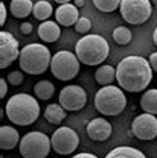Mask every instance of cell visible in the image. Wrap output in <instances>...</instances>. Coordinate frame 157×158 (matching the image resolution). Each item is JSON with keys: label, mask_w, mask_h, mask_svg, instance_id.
Segmentation results:
<instances>
[{"label": "cell", "mask_w": 157, "mask_h": 158, "mask_svg": "<svg viewBox=\"0 0 157 158\" xmlns=\"http://www.w3.org/2000/svg\"><path fill=\"white\" fill-rule=\"evenodd\" d=\"M110 53V46L101 35H84L75 46V55L85 65H101Z\"/></svg>", "instance_id": "obj_3"}, {"label": "cell", "mask_w": 157, "mask_h": 158, "mask_svg": "<svg viewBox=\"0 0 157 158\" xmlns=\"http://www.w3.org/2000/svg\"><path fill=\"white\" fill-rule=\"evenodd\" d=\"M9 9L15 19H26L34 11V3L32 0H11Z\"/></svg>", "instance_id": "obj_17"}, {"label": "cell", "mask_w": 157, "mask_h": 158, "mask_svg": "<svg viewBox=\"0 0 157 158\" xmlns=\"http://www.w3.org/2000/svg\"><path fill=\"white\" fill-rule=\"evenodd\" d=\"M6 21V8H5V3L0 2V26H3Z\"/></svg>", "instance_id": "obj_30"}, {"label": "cell", "mask_w": 157, "mask_h": 158, "mask_svg": "<svg viewBox=\"0 0 157 158\" xmlns=\"http://www.w3.org/2000/svg\"><path fill=\"white\" fill-rule=\"evenodd\" d=\"M52 149L50 138L44 132L32 131L20 140V154L23 158H46Z\"/></svg>", "instance_id": "obj_6"}, {"label": "cell", "mask_w": 157, "mask_h": 158, "mask_svg": "<svg viewBox=\"0 0 157 158\" xmlns=\"http://www.w3.org/2000/svg\"><path fill=\"white\" fill-rule=\"evenodd\" d=\"M50 50L40 43H31L20 50V67L29 75H41L50 69Z\"/></svg>", "instance_id": "obj_4"}, {"label": "cell", "mask_w": 157, "mask_h": 158, "mask_svg": "<svg viewBox=\"0 0 157 158\" xmlns=\"http://www.w3.org/2000/svg\"><path fill=\"white\" fill-rule=\"evenodd\" d=\"M150 2L153 3V6H156V8H157V0H150Z\"/></svg>", "instance_id": "obj_36"}, {"label": "cell", "mask_w": 157, "mask_h": 158, "mask_svg": "<svg viewBox=\"0 0 157 158\" xmlns=\"http://www.w3.org/2000/svg\"><path fill=\"white\" fill-rule=\"evenodd\" d=\"M44 118L52 125H59L66 118V110L59 103H50L44 110Z\"/></svg>", "instance_id": "obj_18"}, {"label": "cell", "mask_w": 157, "mask_h": 158, "mask_svg": "<svg viewBox=\"0 0 157 158\" xmlns=\"http://www.w3.org/2000/svg\"><path fill=\"white\" fill-rule=\"evenodd\" d=\"M153 3L150 0H122L120 15L130 24H143L153 14Z\"/></svg>", "instance_id": "obj_8"}, {"label": "cell", "mask_w": 157, "mask_h": 158, "mask_svg": "<svg viewBox=\"0 0 157 158\" xmlns=\"http://www.w3.org/2000/svg\"><path fill=\"white\" fill-rule=\"evenodd\" d=\"M6 93H8V84L5 78H0V99H5Z\"/></svg>", "instance_id": "obj_28"}, {"label": "cell", "mask_w": 157, "mask_h": 158, "mask_svg": "<svg viewBox=\"0 0 157 158\" xmlns=\"http://www.w3.org/2000/svg\"><path fill=\"white\" fill-rule=\"evenodd\" d=\"M113 40H115L118 44H120V46H127V44L131 43L133 34H131V31H130L128 27L118 26V27L113 31Z\"/></svg>", "instance_id": "obj_24"}, {"label": "cell", "mask_w": 157, "mask_h": 158, "mask_svg": "<svg viewBox=\"0 0 157 158\" xmlns=\"http://www.w3.org/2000/svg\"><path fill=\"white\" fill-rule=\"evenodd\" d=\"M50 143H52L54 152H57L59 155H70L78 148L79 137L72 128L59 126L54 131V134L50 137Z\"/></svg>", "instance_id": "obj_9"}, {"label": "cell", "mask_w": 157, "mask_h": 158, "mask_svg": "<svg viewBox=\"0 0 157 158\" xmlns=\"http://www.w3.org/2000/svg\"><path fill=\"white\" fill-rule=\"evenodd\" d=\"M116 81L125 91H143L153 81V69L150 61L139 55L124 58L116 67Z\"/></svg>", "instance_id": "obj_1"}, {"label": "cell", "mask_w": 157, "mask_h": 158, "mask_svg": "<svg viewBox=\"0 0 157 158\" xmlns=\"http://www.w3.org/2000/svg\"><path fill=\"white\" fill-rule=\"evenodd\" d=\"M50 72L58 81H70L79 73V59L69 50L57 52L50 61Z\"/></svg>", "instance_id": "obj_7"}, {"label": "cell", "mask_w": 157, "mask_h": 158, "mask_svg": "<svg viewBox=\"0 0 157 158\" xmlns=\"http://www.w3.org/2000/svg\"><path fill=\"white\" fill-rule=\"evenodd\" d=\"M72 158H98V157H96V155H93V154H90V152H81V154L73 155Z\"/></svg>", "instance_id": "obj_32"}, {"label": "cell", "mask_w": 157, "mask_h": 158, "mask_svg": "<svg viewBox=\"0 0 157 158\" xmlns=\"http://www.w3.org/2000/svg\"><path fill=\"white\" fill-rule=\"evenodd\" d=\"M5 110L8 118L19 126L32 125L40 116V105L37 99L26 93H19L9 98Z\"/></svg>", "instance_id": "obj_2"}, {"label": "cell", "mask_w": 157, "mask_h": 158, "mask_svg": "<svg viewBox=\"0 0 157 158\" xmlns=\"http://www.w3.org/2000/svg\"><path fill=\"white\" fill-rule=\"evenodd\" d=\"M57 3H59V5H66V3H70V0H55Z\"/></svg>", "instance_id": "obj_35"}, {"label": "cell", "mask_w": 157, "mask_h": 158, "mask_svg": "<svg viewBox=\"0 0 157 158\" xmlns=\"http://www.w3.org/2000/svg\"><path fill=\"white\" fill-rule=\"evenodd\" d=\"M122 0H93V5L101 12H113L120 6Z\"/></svg>", "instance_id": "obj_25"}, {"label": "cell", "mask_w": 157, "mask_h": 158, "mask_svg": "<svg viewBox=\"0 0 157 158\" xmlns=\"http://www.w3.org/2000/svg\"><path fill=\"white\" fill-rule=\"evenodd\" d=\"M148 61H150V64H151V69H153V72H157V52L151 53Z\"/></svg>", "instance_id": "obj_31"}, {"label": "cell", "mask_w": 157, "mask_h": 158, "mask_svg": "<svg viewBox=\"0 0 157 158\" xmlns=\"http://www.w3.org/2000/svg\"><path fill=\"white\" fill-rule=\"evenodd\" d=\"M131 131L139 140H153L157 137V118L154 114L143 113L133 120Z\"/></svg>", "instance_id": "obj_12"}, {"label": "cell", "mask_w": 157, "mask_h": 158, "mask_svg": "<svg viewBox=\"0 0 157 158\" xmlns=\"http://www.w3.org/2000/svg\"><path fill=\"white\" fill-rule=\"evenodd\" d=\"M92 29V21L85 17H79V20L75 23V32L78 34H87Z\"/></svg>", "instance_id": "obj_26"}, {"label": "cell", "mask_w": 157, "mask_h": 158, "mask_svg": "<svg viewBox=\"0 0 157 158\" xmlns=\"http://www.w3.org/2000/svg\"><path fill=\"white\" fill-rule=\"evenodd\" d=\"M59 34H61L59 26L55 21L46 20V21H41V24L38 26V37L44 43H55L59 38Z\"/></svg>", "instance_id": "obj_16"}, {"label": "cell", "mask_w": 157, "mask_h": 158, "mask_svg": "<svg viewBox=\"0 0 157 158\" xmlns=\"http://www.w3.org/2000/svg\"><path fill=\"white\" fill-rule=\"evenodd\" d=\"M140 108L148 114H157V90H148L140 98Z\"/></svg>", "instance_id": "obj_20"}, {"label": "cell", "mask_w": 157, "mask_h": 158, "mask_svg": "<svg viewBox=\"0 0 157 158\" xmlns=\"http://www.w3.org/2000/svg\"><path fill=\"white\" fill-rule=\"evenodd\" d=\"M75 6H76V8L84 6V0H75Z\"/></svg>", "instance_id": "obj_33"}, {"label": "cell", "mask_w": 157, "mask_h": 158, "mask_svg": "<svg viewBox=\"0 0 157 158\" xmlns=\"http://www.w3.org/2000/svg\"><path fill=\"white\" fill-rule=\"evenodd\" d=\"M55 19L58 24L63 26H75V23L79 20L78 8L72 3H66V5H59L55 11Z\"/></svg>", "instance_id": "obj_14"}, {"label": "cell", "mask_w": 157, "mask_h": 158, "mask_svg": "<svg viewBox=\"0 0 157 158\" xmlns=\"http://www.w3.org/2000/svg\"><path fill=\"white\" fill-rule=\"evenodd\" d=\"M17 58H20L19 41L6 31L0 32V69L9 67Z\"/></svg>", "instance_id": "obj_11"}, {"label": "cell", "mask_w": 157, "mask_h": 158, "mask_svg": "<svg viewBox=\"0 0 157 158\" xmlns=\"http://www.w3.org/2000/svg\"><path fill=\"white\" fill-rule=\"evenodd\" d=\"M116 78V70L111 65H102L95 72V79L99 85H111V82Z\"/></svg>", "instance_id": "obj_21"}, {"label": "cell", "mask_w": 157, "mask_h": 158, "mask_svg": "<svg viewBox=\"0 0 157 158\" xmlns=\"http://www.w3.org/2000/svg\"><path fill=\"white\" fill-rule=\"evenodd\" d=\"M87 135L95 141H105L111 135V123L104 117L93 118L87 125Z\"/></svg>", "instance_id": "obj_13"}, {"label": "cell", "mask_w": 157, "mask_h": 158, "mask_svg": "<svg viewBox=\"0 0 157 158\" xmlns=\"http://www.w3.org/2000/svg\"><path fill=\"white\" fill-rule=\"evenodd\" d=\"M87 103V94L79 85H66L59 91V105L66 111H79Z\"/></svg>", "instance_id": "obj_10"}, {"label": "cell", "mask_w": 157, "mask_h": 158, "mask_svg": "<svg viewBox=\"0 0 157 158\" xmlns=\"http://www.w3.org/2000/svg\"><path fill=\"white\" fill-rule=\"evenodd\" d=\"M105 158H146V157L139 149L130 148V146H119V148L111 149L105 155Z\"/></svg>", "instance_id": "obj_19"}, {"label": "cell", "mask_w": 157, "mask_h": 158, "mask_svg": "<svg viewBox=\"0 0 157 158\" xmlns=\"http://www.w3.org/2000/svg\"><path fill=\"white\" fill-rule=\"evenodd\" d=\"M153 41H154V44L157 46V27L154 29V34H153Z\"/></svg>", "instance_id": "obj_34"}, {"label": "cell", "mask_w": 157, "mask_h": 158, "mask_svg": "<svg viewBox=\"0 0 157 158\" xmlns=\"http://www.w3.org/2000/svg\"><path fill=\"white\" fill-rule=\"evenodd\" d=\"M34 17L40 21H46L52 15V5L46 0H40L34 5V11H32Z\"/></svg>", "instance_id": "obj_23"}, {"label": "cell", "mask_w": 157, "mask_h": 158, "mask_svg": "<svg viewBox=\"0 0 157 158\" xmlns=\"http://www.w3.org/2000/svg\"><path fill=\"white\" fill-rule=\"evenodd\" d=\"M23 73L21 72H11L9 75H8V78H6V81L11 84V85H20L21 82H23Z\"/></svg>", "instance_id": "obj_27"}, {"label": "cell", "mask_w": 157, "mask_h": 158, "mask_svg": "<svg viewBox=\"0 0 157 158\" xmlns=\"http://www.w3.org/2000/svg\"><path fill=\"white\" fill-rule=\"evenodd\" d=\"M95 106L102 116H119L127 106L125 93L115 85L101 87L95 94Z\"/></svg>", "instance_id": "obj_5"}, {"label": "cell", "mask_w": 157, "mask_h": 158, "mask_svg": "<svg viewBox=\"0 0 157 158\" xmlns=\"http://www.w3.org/2000/svg\"><path fill=\"white\" fill-rule=\"evenodd\" d=\"M34 93L40 100H49L55 93V85L49 81H40L34 87Z\"/></svg>", "instance_id": "obj_22"}, {"label": "cell", "mask_w": 157, "mask_h": 158, "mask_svg": "<svg viewBox=\"0 0 157 158\" xmlns=\"http://www.w3.org/2000/svg\"><path fill=\"white\" fill-rule=\"evenodd\" d=\"M20 143V135L19 131L12 126L3 125L0 126V148L2 151H11Z\"/></svg>", "instance_id": "obj_15"}, {"label": "cell", "mask_w": 157, "mask_h": 158, "mask_svg": "<svg viewBox=\"0 0 157 158\" xmlns=\"http://www.w3.org/2000/svg\"><path fill=\"white\" fill-rule=\"evenodd\" d=\"M20 31H21V34L29 35V34L32 32V24H31V23H28V21H24V23H21V24H20Z\"/></svg>", "instance_id": "obj_29"}]
</instances>
